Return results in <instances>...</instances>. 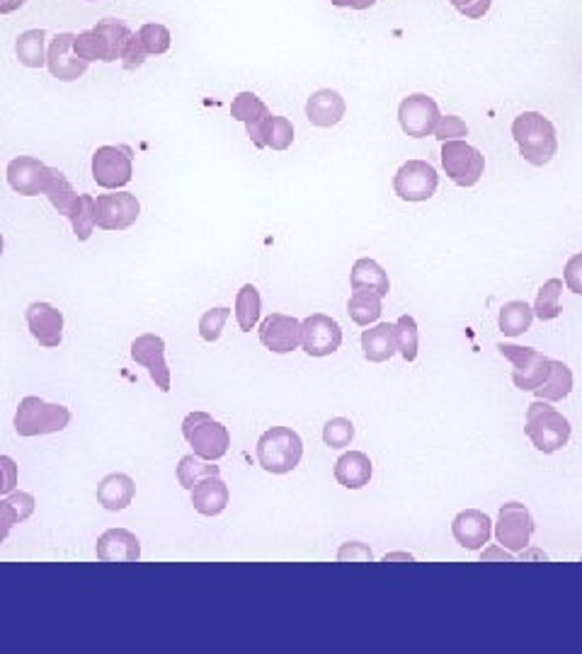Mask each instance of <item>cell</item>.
<instances>
[{
  "instance_id": "6da1fadb",
  "label": "cell",
  "mask_w": 582,
  "mask_h": 654,
  "mask_svg": "<svg viewBox=\"0 0 582 654\" xmlns=\"http://www.w3.org/2000/svg\"><path fill=\"white\" fill-rule=\"evenodd\" d=\"M512 136H515L519 153L534 168L549 165L558 151V134L544 114L522 112L512 122Z\"/></svg>"
},
{
  "instance_id": "7a4b0ae2",
  "label": "cell",
  "mask_w": 582,
  "mask_h": 654,
  "mask_svg": "<svg viewBox=\"0 0 582 654\" xmlns=\"http://www.w3.org/2000/svg\"><path fill=\"white\" fill-rule=\"evenodd\" d=\"M15 432L25 439L30 436H47L59 434L71 424V410L64 405L47 403L37 395H27L20 400L15 412Z\"/></svg>"
},
{
  "instance_id": "3957f363",
  "label": "cell",
  "mask_w": 582,
  "mask_h": 654,
  "mask_svg": "<svg viewBox=\"0 0 582 654\" xmlns=\"http://www.w3.org/2000/svg\"><path fill=\"white\" fill-rule=\"evenodd\" d=\"M304 441L289 427H272L258 441V463L272 475H287L301 463Z\"/></svg>"
},
{
  "instance_id": "277c9868",
  "label": "cell",
  "mask_w": 582,
  "mask_h": 654,
  "mask_svg": "<svg viewBox=\"0 0 582 654\" xmlns=\"http://www.w3.org/2000/svg\"><path fill=\"white\" fill-rule=\"evenodd\" d=\"M524 432L541 453H556L570 441V422L546 400H536L527 407Z\"/></svg>"
},
{
  "instance_id": "5b68a950",
  "label": "cell",
  "mask_w": 582,
  "mask_h": 654,
  "mask_svg": "<svg viewBox=\"0 0 582 654\" xmlns=\"http://www.w3.org/2000/svg\"><path fill=\"white\" fill-rule=\"evenodd\" d=\"M182 436L192 446L194 456L204 461H219L228 453L231 434L221 422H216L209 412H190L182 422Z\"/></svg>"
},
{
  "instance_id": "8992f818",
  "label": "cell",
  "mask_w": 582,
  "mask_h": 654,
  "mask_svg": "<svg viewBox=\"0 0 582 654\" xmlns=\"http://www.w3.org/2000/svg\"><path fill=\"white\" fill-rule=\"evenodd\" d=\"M500 354L512 364V381L519 390H536L544 386L551 374L553 359L541 354L539 349L517 347V344H498Z\"/></svg>"
},
{
  "instance_id": "52a82bcc",
  "label": "cell",
  "mask_w": 582,
  "mask_h": 654,
  "mask_svg": "<svg viewBox=\"0 0 582 654\" xmlns=\"http://www.w3.org/2000/svg\"><path fill=\"white\" fill-rule=\"evenodd\" d=\"M134 175V151L129 146H100L93 153V180L102 189H122Z\"/></svg>"
},
{
  "instance_id": "ba28073f",
  "label": "cell",
  "mask_w": 582,
  "mask_h": 654,
  "mask_svg": "<svg viewBox=\"0 0 582 654\" xmlns=\"http://www.w3.org/2000/svg\"><path fill=\"white\" fill-rule=\"evenodd\" d=\"M442 168L459 187H473L483 177L485 158L466 141H444Z\"/></svg>"
},
{
  "instance_id": "9c48e42d",
  "label": "cell",
  "mask_w": 582,
  "mask_h": 654,
  "mask_svg": "<svg viewBox=\"0 0 582 654\" xmlns=\"http://www.w3.org/2000/svg\"><path fill=\"white\" fill-rule=\"evenodd\" d=\"M439 175L427 160H408L393 177V189L403 202H427L435 197Z\"/></svg>"
},
{
  "instance_id": "30bf717a",
  "label": "cell",
  "mask_w": 582,
  "mask_h": 654,
  "mask_svg": "<svg viewBox=\"0 0 582 654\" xmlns=\"http://www.w3.org/2000/svg\"><path fill=\"white\" fill-rule=\"evenodd\" d=\"M534 533V519L529 509L519 502H507L500 507L498 524H495V538L510 553L527 550Z\"/></svg>"
},
{
  "instance_id": "8fae6325",
  "label": "cell",
  "mask_w": 582,
  "mask_h": 654,
  "mask_svg": "<svg viewBox=\"0 0 582 654\" xmlns=\"http://www.w3.org/2000/svg\"><path fill=\"white\" fill-rule=\"evenodd\" d=\"M141 214V204L136 194L117 192L100 194L95 199V223L102 231H127Z\"/></svg>"
},
{
  "instance_id": "7c38bea8",
  "label": "cell",
  "mask_w": 582,
  "mask_h": 654,
  "mask_svg": "<svg viewBox=\"0 0 582 654\" xmlns=\"http://www.w3.org/2000/svg\"><path fill=\"white\" fill-rule=\"evenodd\" d=\"M342 344V327L325 313H313L301 323V347L308 357H330Z\"/></svg>"
},
{
  "instance_id": "4fadbf2b",
  "label": "cell",
  "mask_w": 582,
  "mask_h": 654,
  "mask_svg": "<svg viewBox=\"0 0 582 654\" xmlns=\"http://www.w3.org/2000/svg\"><path fill=\"white\" fill-rule=\"evenodd\" d=\"M439 119V105L432 100L430 95L415 93L408 95L398 107V122H401V129L413 139H425V136L435 134Z\"/></svg>"
},
{
  "instance_id": "5bb4252c",
  "label": "cell",
  "mask_w": 582,
  "mask_h": 654,
  "mask_svg": "<svg viewBox=\"0 0 582 654\" xmlns=\"http://www.w3.org/2000/svg\"><path fill=\"white\" fill-rule=\"evenodd\" d=\"M131 359L139 366L148 369V376L156 383V388H161L163 393L170 390V369L168 361H165V342L163 337L153 335V332H146V335L136 337L131 342Z\"/></svg>"
},
{
  "instance_id": "9a60e30c",
  "label": "cell",
  "mask_w": 582,
  "mask_h": 654,
  "mask_svg": "<svg viewBox=\"0 0 582 654\" xmlns=\"http://www.w3.org/2000/svg\"><path fill=\"white\" fill-rule=\"evenodd\" d=\"M73 39H76V34L71 32L56 34L47 51V66L51 76L56 80H64V83H73V80L83 78L85 71H88V63L73 49Z\"/></svg>"
},
{
  "instance_id": "2e32d148",
  "label": "cell",
  "mask_w": 582,
  "mask_h": 654,
  "mask_svg": "<svg viewBox=\"0 0 582 654\" xmlns=\"http://www.w3.org/2000/svg\"><path fill=\"white\" fill-rule=\"evenodd\" d=\"M25 320L32 337L42 344L44 349H56L64 342V313L51 306V303H30V308L25 311Z\"/></svg>"
},
{
  "instance_id": "e0dca14e",
  "label": "cell",
  "mask_w": 582,
  "mask_h": 654,
  "mask_svg": "<svg viewBox=\"0 0 582 654\" xmlns=\"http://www.w3.org/2000/svg\"><path fill=\"white\" fill-rule=\"evenodd\" d=\"M262 347L275 354H289L301 344V323L291 315L272 313L260 323Z\"/></svg>"
},
{
  "instance_id": "ac0fdd59",
  "label": "cell",
  "mask_w": 582,
  "mask_h": 654,
  "mask_svg": "<svg viewBox=\"0 0 582 654\" xmlns=\"http://www.w3.org/2000/svg\"><path fill=\"white\" fill-rule=\"evenodd\" d=\"M51 175V168L42 163V160L32 156H20L8 163V185L15 189L22 197H37L44 194Z\"/></svg>"
},
{
  "instance_id": "d6986e66",
  "label": "cell",
  "mask_w": 582,
  "mask_h": 654,
  "mask_svg": "<svg viewBox=\"0 0 582 654\" xmlns=\"http://www.w3.org/2000/svg\"><path fill=\"white\" fill-rule=\"evenodd\" d=\"M454 541L466 550H481L485 543L490 541L493 533V521L485 512L478 509H466V512L456 514L452 521Z\"/></svg>"
},
{
  "instance_id": "ffe728a7",
  "label": "cell",
  "mask_w": 582,
  "mask_h": 654,
  "mask_svg": "<svg viewBox=\"0 0 582 654\" xmlns=\"http://www.w3.org/2000/svg\"><path fill=\"white\" fill-rule=\"evenodd\" d=\"M95 555L100 562H139L141 541L127 529H110L97 538Z\"/></svg>"
},
{
  "instance_id": "44dd1931",
  "label": "cell",
  "mask_w": 582,
  "mask_h": 654,
  "mask_svg": "<svg viewBox=\"0 0 582 654\" xmlns=\"http://www.w3.org/2000/svg\"><path fill=\"white\" fill-rule=\"evenodd\" d=\"M347 105L342 100L338 90H316L306 102V117L313 126H321V129H330V126L340 124L342 117H345Z\"/></svg>"
},
{
  "instance_id": "7402d4cb",
  "label": "cell",
  "mask_w": 582,
  "mask_h": 654,
  "mask_svg": "<svg viewBox=\"0 0 582 654\" xmlns=\"http://www.w3.org/2000/svg\"><path fill=\"white\" fill-rule=\"evenodd\" d=\"M248 129L250 141L258 148H272V151H287V148L294 143V124L289 122L287 117H270L262 119L260 124L245 126Z\"/></svg>"
},
{
  "instance_id": "603a6c76",
  "label": "cell",
  "mask_w": 582,
  "mask_h": 654,
  "mask_svg": "<svg viewBox=\"0 0 582 654\" xmlns=\"http://www.w3.org/2000/svg\"><path fill=\"white\" fill-rule=\"evenodd\" d=\"M228 499L231 495L221 475H209L192 487V504L202 516H219L228 507Z\"/></svg>"
},
{
  "instance_id": "cb8c5ba5",
  "label": "cell",
  "mask_w": 582,
  "mask_h": 654,
  "mask_svg": "<svg viewBox=\"0 0 582 654\" xmlns=\"http://www.w3.org/2000/svg\"><path fill=\"white\" fill-rule=\"evenodd\" d=\"M136 495V483L127 473H112L97 485V502L107 512H124Z\"/></svg>"
},
{
  "instance_id": "d4e9b609",
  "label": "cell",
  "mask_w": 582,
  "mask_h": 654,
  "mask_svg": "<svg viewBox=\"0 0 582 654\" xmlns=\"http://www.w3.org/2000/svg\"><path fill=\"white\" fill-rule=\"evenodd\" d=\"M374 466L369 461L367 453L362 451H350L342 453V456L335 461V480L347 490H362V487L369 485L372 480Z\"/></svg>"
},
{
  "instance_id": "484cf974",
  "label": "cell",
  "mask_w": 582,
  "mask_h": 654,
  "mask_svg": "<svg viewBox=\"0 0 582 654\" xmlns=\"http://www.w3.org/2000/svg\"><path fill=\"white\" fill-rule=\"evenodd\" d=\"M93 32L97 37V47H100V61L112 63V61L122 59L124 42H127L129 34H131L127 22L107 17V20L97 22V25L93 27Z\"/></svg>"
},
{
  "instance_id": "4316f807",
  "label": "cell",
  "mask_w": 582,
  "mask_h": 654,
  "mask_svg": "<svg viewBox=\"0 0 582 654\" xmlns=\"http://www.w3.org/2000/svg\"><path fill=\"white\" fill-rule=\"evenodd\" d=\"M396 332L393 325L379 323L362 332V354L372 364H384L396 354Z\"/></svg>"
},
{
  "instance_id": "83f0119b",
  "label": "cell",
  "mask_w": 582,
  "mask_h": 654,
  "mask_svg": "<svg viewBox=\"0 0 582 654\" xmlns=\"http://www.w3.org/2000/svg\"><path fill=\"white\" fill-rule=\"evenodd\" d=\"M350 284L352 291L362 289V291H374L384 298L388 291H391V281H388V274L384 272V267L379 262L372 260V257H362V260L355 262L350 274Z\"/></svg>"
},
{
  "instance_id": "f1b7e54d",
  "label": "cell",
  "mask_w": 582,
  "mask_h": 654,
  "mask_svg": "<svg viewBox=\"0 0 582 654\" xmlns=\"http://www.w3.org/2000/svg\"><path fill=\"white\" fill-rule=\"evenodd\" d=\"M44 194H47L51 206H54V209L66 218L73 214L78 199H81V194H76V189H73L71 182H68V177L64 175V172L56 170V168H51V175H49L47 187H44Z\"/></svg>"
},
{
  "instance_id": "f546056e",
  "label": "cell",
  "mask_w": 582,
  "mask_h": 654,
  "mask_svg": "<svg viewBox=\"0 0 582 654\" xmlns=\"http://www.w3.org/2000/svg\"><path fill=\"white\" fill-rule=\"evenodd\" d=\"M534 320V308L524 301H510L500 308L498 327L502 335L507 337H519L532 327Z\"/></svg>"
},
{
  "instance_id": "4dcf8cb0",
  "label": "cell",
  "mask_w": 582,
  "mask_h": 654,
  "mask_svg": "<svg viewBox=\"0 0 582 654\" xmlns=\"http://www.w3.org/2000/svg\"><path fill=\"white\" fill-rule=\"evenodd\" d=\"M44 44H47V32L44 30L22 32L15 42L17 61L27 68H42L44 63H47V51H44Z\"/></svg>"
},
{
  "instance_id": "1f68e13d",
  "label": "cell",
  "mask_w": 582,
  "mask_h": 654,
  "mask_svg": "<svg viewBox=\"0 0 582 654\" xmlns=\"http://www.w3.org/2000/svg\"><path fill=\"white\" fill-rule=\"evenodd\" d=\"M381 311H384V306H381L379 294H374V291H362V289L352 291L350 303H347V313H350L352 323L369 327L381 318Z\"/></svg>"
},
{
  "instance_id": "d6a6232c",
  "label": "cell",
  "mask_w": 582,
  "mask_h": 654,
  "mask_svg": "<svg viewBox=\"0 0 582 654\" xmlns=\"http://www.w3.org/2000/svg\"><path fill=\"white\" fill-rule=\"evenodd\" d=\"M570 390H573V371H570L563 361H553L549 378H546L544 386L536 388L534 393L536 398L546 400V403H558V400L568 398Z\"/></svg>"
},
{
  "instance_id": "836d02e7",
  "label": "cell",
  "mask_w": 582,
  "mask_h": 654,
  "mask_svg": "<svg viewBox=\"0 0 582 654\" xmlns=\"http://www.w3.org/2000/svg\"><path fill=\"white\" fill-rule=\"evenodd\" d=\"M262 311V298L260 291L253 284H245L236 296V320L243 332H250L260 320Z\"/></svg>"
},
{
  "instance_id": "e575fe53",
  "label": "cell",
  "mask_w": 582,
  "mask_h": 654,
  "mask_svg": "<svg viewBox=\"0 0 582 654\" xmlns=\"http://www.w3.org/2000/svg\"><path fill=\"white\" fill-rule=\"evenodd\" d=\"M231 117L236 119V122H243L245 126H255V124H260L265 117H270V109H267V105L260 100L258 95L245 90V93H238L236 97H233Z\"/></svg>"
},
{
  "instance_id": "d590c367",
  "label": "cell",
  "mask_w": 582,
  "mask_h": 654,
  "mask_svg": "<svg viewBox=\"0 0 582 654\" xmlns=\"http://www.w3.org/2000/svg\"><path fill=\"white\" fill-rule=\"evenodd\" d=\"M561 294H563V281L561 279H549L536 294L534 303V315L539 320H556L558 315L563 313L561 308Z\"/></svg>"
},
{
  "instance_id": "8d00e7d4",
  "label": "cell",
  "mask_w": 582,
  "mask_h": 654,
  "mask_svg": "<svg viewBox=\"0 0 582 654\" xmlns=\"http://www.w3.org/2000/svg\"><path fill=\"white\" fill-rule=\"evenodd\" d=\"M209 475H221V468L214 466V461H204V458H199V456L180 458L178 483L185 487V490H192L199 480L209 478Z\"/></svg>"
},
{
  "instance_id": "74e56055",
  "label": "cell",
  "mask_w": 582,
  "mask_h": 654,
  "mask_svg": "<svg viewBox=\"0 0 582 654\" xmlns=\"http://www.w3.org/2000/svg\"><path fill=\"white\" fill-rule=\"evenodd\" d=\"M393 332H396V349L401 352L405 361L418 359V323H415L413 315H401L398 323L393 325Z\"/></svg>"
},
{
  "instance_id": "f35d334b",
  "label": "cell",
  "mask_w": 582,
  "mask_h": 654,
  "mask_svg": "<svg viewBox=\"0 0 582 654\" xmlns=\"http://www.w3.org/2000/svg\"><path fill=\"white\" fill-rule=\"evenodd\" d=\"M68 221H71L73 226V233H76V238L85 243V240L90 238L95 231V199L90 197V194H81V199H78L76 209H73V214L68 216Z\"/></svg>"
},
{
  "instance_id": "ab89813d",
  "label": "cell",
  "mask_w": 582,
  "mask_h": 654,
  "mask_svg": "<svg viewBox=\"0 0 582 654\" xmlns=\"http://www.w3.org/2000/svg\"><path fill=\"white\" fill-rule=\"evenodd\" d=\"M352 439H355V424L350 420H345V417H335V420L325 422L323 427L325 446H330V449H345V446L352 444Z\"/></svg>"
},
{
  "instance_id": "60d3db41",
  "label": "cell",
  "mask_w": 582,
  "mask_h": 654,
  "mask_svg": "<svg viewBox=\"0 0 582 654\" xmlns=\"http://www.w3.org/2000/svg\"><path fill=\"white\" fill-rule=\"evenodd\" d=\"M141 44L148 54H165L170 49V30L165 25H158V22H148L139 30Z\"/></svg>"
},
{
  "instance_id": "b9f144b4",
  "label": "cell",
  "mask_w": 582,
  "mask_h": 654,
  "mask_svg": "<svg viewBox=\"0 0 582 654\" xmlns=\"http://www.w3.org/2000/svg\"><path fill=\"white\" fill-rule=\"evenodd\" d=\"M231 315V308H211L199 318V337L204 342H216L224 332V325Z\"/></svg>"
},
{
  "instance_id": "7bdbcfd3",
  "label": "cell",
  "mask_w": 582,
  "mask_h": 654,
  "mask_svg": "<svg viewBox=\"0 0 582 654\" xmlns=\"http://www.w3.org/2000/svg\"><path fill=\"white\" fill-rule=\"evenodd\" d=\"M435 136L439 141H461L464 136H469V126L461 117H456V114H447V117L439 119L437 129H435Z\"/></svg>"
},
{
  "instance_id": "ee69618b",
  "label": "cell",
  "mask_w": 582,
  "mask_h": 654,
  "mask_svg": "<svg viewBox=\"0 0 582 654\" xmlns=\"http://www.w3.org/2000/svg\"><path fill=\"white\" fill-rule=\"evenodd\" d=\"M146 56H148V51L144 49V44H141L139 32H131L127 42H124V49H122V66L127 68V71H136V68L144 66Z\"/></svg>"
},
{
  "instance_id": "f6af8a7d",
  "label": "cell",
  "mask_w": 582,
  "mask_h": 654,
  "mask_svg": "<svg viewBox=\"0 0 582 654\" xmlns=\"http://www.w3.org/2000/svg\"><path fill=\"white\" fill-rule=\"evenodd\" d=\"M449 3H452L461 15L469 17V20H481V17L488 15L493 0H449Z\"/></svg>"
},
{
  "instance_id": "bcb514c9",
  "label": "cell",
  "mask_w": 582,
  "mask_h": 654,
  "mask_svg": "<svg viewBox=\"0 0 582 654\" xmlns=\"http://www.w3.org/2000/svg\"><path fill=\"white\" fill-rule=\"evenodd\" d=\"M338 560L340 562H372L374 555H372V550H369L364 543L350 541V543H345L338 550Z\"/></svg>"
},
{
  "instance_id": "7dc6e473",
  "label": "cell",
  "mask_w": 582,
  "mask_h": 654,
  "mask_svg": "<svg viewBox=\"0 0 582 654\" xmlns=\"http://www.w3.org/2000/svg\"><path fill=\"white\" fill-rule=\"evenodd\" d=\"M17 487V463L10 456H0V495H10Z\"/></svg>"
},
{
  "instance_id": "c3c4849f",
  "label": "cell",
  "mask_w": 582,
  "mask_h": 654,
  "mask_svg": "<svg viewBox=\"0 0 582 654\" xmlns=\"http://www.w3.org/2000/svg\"><path fill=\"white\" fill-rule=\"evenodd\" d=\"M563 279H566V286L573 294L582 296V252L573 255L566 262V272H563Z\"/></svg>"
},
{
  "instance_id": "681fc988",
  "label": "cell",
  "mask_w": 582,
  "mask_h": 654,
  "mask_svg": "<svg viewBox=\"0 0 582 654\" xmlns=\"http://www.w3.org/2000/svg\"><path fill=\"white\" fill-rule=\"evenodd\" d=\"M8 502L13 504L17 516H20V524H25V521L30 519V516L34 514V504H37V502H34V497L30 495V492H17V490L10 492Z\"/></svg>"
},
{
  "instance_id": "f907efd6",
  "label": "cell",
  "mask_w": 582,
  "mask_h": 654,
  "mask_svg": "<svg viewBox=\"0 0 582 654\" xmlns=\"http://www.w3.org/2000/svg\"><path fill=\"white\" fill-rule=\"evenodd\" d=\"M15 524H20V516H17L15 507L8 502V497L0 499V543L10 536Z\"/></svg>"
},
{
  "instance_id": "816d5d0a",
  "label": "cell",
  "mask_w": 582,
  "mask_h": 654,
  "mask_svg": "<svg viewBox=\"0 0 582 654\" xmlns=\"http://www.w3.org/2000/svg\"><path fill=\"white\" fill-rule=\"evenodd\" d=\"M335 8H352V10H369L374 8L376 0H330Z\"/></svg>"
},
{
  "instance_id": "f5cc1de1",
  "label": "cell",
  "mask_w": 582,
  "mask_h": 654,
  "mask_svg": "<svg viewBox=\"0 0 582 654\" xmlns=\"http://www.w3.org/2000/svg\"><path fill=\"white\" fill-rule=\"evenodd\" d=\"M481 560L483 562H488V560H502V562H512L515 558H512L510 553H507L505 548H490V550H485V553L481 555Z\"/></svg>"
},
{
  "instance_id": "db71d44e",
  "label": "cell",
  "mask_w": 582,
  "mask_h": 654,
  "mask_svg": "<svg viewBox=\"0 0 582 654\" xmlns=\"http://www.w3.org/2000/svg\"><path fill=\"white\" fill-rule=\"evenodd\" d=\"M25 3L27 0H5V3H0V15L15 13V10H20Z\"/></svg>"
},
{
  "instance_id": "11a10c76",
  "label": "cell",
  "mask_w": 582,
  "mask_h": 654,
  "mask_svg": "<svg viewBox=\"0 0 582 654\" xmlns=\"http://www.w3.org/2000/svg\"><path fill=\"white\" fill-rule=\"evenodd\" d=\"M391 560H408V562H413L415 558L413 555H408V553H391V555H386L384 562H391Z\"/></svg>"
},
{
  "instance_id": "9f6ffc18",
  "label": "cell",
  "mask_w": 582,
  "mask_h": 654,
  "mask_svg": "<svg viewBox=\"0 0 582 654\" xmlns=\"http://www.w3.org/2000/svg\"><path fill=\"white\" fill-rule=\"evenodd\" d=\"M3 248H5V240H3V235H0V255H3Z\"/></svg>"
},
{
  "instance_id": "6f0895ef",
  "label": "cell",
  "mask_w": 582,
  "mask_h": 654,
  "mask_svg": "<svg viewBox=\"0 0 582 654\" xmlns=\"http://www.w3.org/2000/svg\"><path fill=\"white\" fill-rule=\"evenodd\" d=\"M88 3H95V0H88Z\"/></svg>"
},
{
  "instance_id": "680465c9",
  "label": "cell",
  "mask_w": 582,
  "mask_h": 654,
  "mask_svg": "<svg viewBox=\"0 0 582 654\" xmlns=\"http://www.w3.org/2000/svg\"><path fill=\"white\" fill-rule=\"evenodd\" d=\"M0 3H5V0H0Z\"/></svg>"
}]
</instances>
